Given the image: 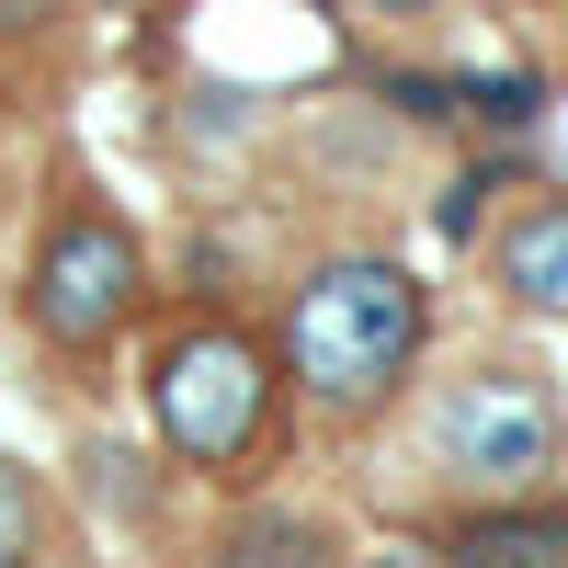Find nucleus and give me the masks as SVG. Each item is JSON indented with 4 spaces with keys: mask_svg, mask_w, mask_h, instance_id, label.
Returning <instances> with one entry per match:
<instances>
[{
    "mask_svg": "<svg viewBox=\"0 0 568 568\" xmlns=\"http://www.w3.org/2000/svg\"><path fill=\"white\" fill-rule=\"evenodd\" d=\"M420 342H433V296L420 273L387 251H329L284 284V318H273V353H284V387H296L318 420H375L409 375Z\"/></svg>",
    "mask_w": 568,
    "mask_h": 568,
    "instance_id": "f257e3e1",
    "label": "nucleus"
},
{
    "mask_svg": "<svg viewBox=\"0 0 568 568\" xmlns=\"http://www.w3.org/2000/svg\"><path fill=\"white\" fill-rule=\"evenodd\" d=\"M149 420L194 478H251L273 455V420H284V353L251 318L194 307L182 329L149 342Z\"/></svg>",
    "mask_w": 568,
    "mask_h": 568,
    "instance_id": "f03ea898",
    "label": "nucleus"
},
{
    "mask_svg": "<svg viewBox=\"0 0 568 568\" xmlns=\"http://www.w3.org/2000/svg\"><path fill=\"white\" fill-rule=\"evenodd\" d=\"M160 296V262L149 240L114 216V205H58L34 227V262H23V318L58 364H114L125 329L149 318Z\"/></svg>",
    "mask_w": 568,
    "mask_h": 568,
    "instance_id": "7ed1b4c3",
    "label": "nucleus"
},
{
    "mask_svg": "<svg viewBox=\"0 0 568 568\" xmlns=\"http://www.w3.org/2000/svg\"><path fill=\"white\" fill-rule=\"evenodd\" d=\"M420 444H433V466H444L455 489H478V500H535L546 466H557V398H546L535 364H478V375H455V387L433 398Z\"/></svg>",
    "mask_w": 568,
    "mask_h": 568,
    "instance_id": "20e7f679",
    "label": "nucleus"
},
{
    "mask_svg": "<svg viewBox=\"0 0 568 568\" xmlns=\"http://www.w3.org/2000/svg\"><path fill=\"white\" fill-rule=\"evenodd\" d=\"M455 568H568V500H478L444 524Z\"/></svg>",
    "mask_w": 568,
    "mask_h": 568,
    "instance_id": "39448f33",
    "label": "nucleus"
},
{
    "mask_svg": "<svg viewBox=\"0 0 568 568\" xmlns=\"http://www.w3.org/2000/svg\"><path fill=\"white\" fill-rule=\"evenodd\" d=\"M205 568H342V535L296 500H240L205 535Z\"/></svg>",
    "mask_w": 568,
    "mask_h": 568,
    "instance_id": "423d86ee",
    "label": "nucleus"
},
{
    "mask_svg": "<svg viewBox=\"0 0 568 568\" xmlns=\"http://www.w3.org/2000/svg\"><path fill=\"white\" fill-rule=\"evenodd\" d=\"M489 262H500V296L524 307V318H568V194L557 205H524V216L500 227Z\"/></svg>",
    "mask_w": 568,
    "mask_h": 568,
    "instance_id": "0eeeda50",
    "label": "nucleus"
},
{
    "mask_svg": "<svg viewBox=\"0 0 568 568\" xmlns=\"http://www.w3.org/2000/svg\"><path fill=\"white\" fill-rule=\"evenodd\" d=\"M455 114H478V125H500V136H524V125L546 114V80H535V69H478V80H455Z\"/></svg>",
    "mask_w": 568,
    "mask_h": 568,
    "instance_id": "6e6552de",
    "label": "nucleus"
},
{
    "mask_svg": "<svg viewBox=\"0 0 568 568\" xmlns=\"http://www.w3.org/2000/svg\"><path fill=\"white\" fill-rule=\"evenodd\" d=\"M0 568H45V478L0 455Z\"/></svg>",
    "mask_w": 568,
    "mask_h": 568,
    "instance_id": "1a4fd4ad",
    "label": "nucleus"
},
{
    "mask_svg": "<svg viewBox=\"0 0 568 568\" xmlns=\"http://www.w3.org/2000/svg\"><path fill=\"white\" fill-rule=\"evenodd\" d=\"M489 194H500V171H489V160H478V171H455V182H444V205H433V227H444V240H478Z\"/></svg>",
    "mask_w": 568,
    "mask_h": 568,
    "instance_id": "9d476101",
    "label": "nucleus"
},
{
    "mask_svg": "<svg viewBox=\"0 0 568 568\" xmlns=\"http://www.w3.org/2000/svg\"><path fill=\"white\" fill-rule=\"evenodd\" d=\"M353 568H455V557H444V546H420V535H398V546H364Z\"/></svg>",
    "mask_w": 568,
    "mask_h": 568,
    "instance_id": "9b49d317",
    "label": "nucleus"
},
{
    "mask_svg": "<svg viewBox=\"0 0 568 568\" xmlns=\"http://www.w3.org/2000/svg\"><path fill=\"white\" fill-rule=\"evenodd\" d=\"M45 12H58V0H0V34H34Z\"/></svg>",
    "mask_w": 568,
    "mask_h": 568,
    "instance_id": "f8f14e48",
    "label": "nucleus"
},
{
    "mask_svg": "<svg viewBox=\"0 0 568 568\" xmlns=\"http://www.w3.org/2000/svg\"><path fill=\"white\" fill-rule=\"evenodd\" d=\"M364 12H387V23H409V12H433V0H364Z\"/></svg>",
    "mask_w": 568,
    "mask_h": 568,
    "instance_id": "ddd939ff",
    "label": "nucleus"
}]
</instances>
